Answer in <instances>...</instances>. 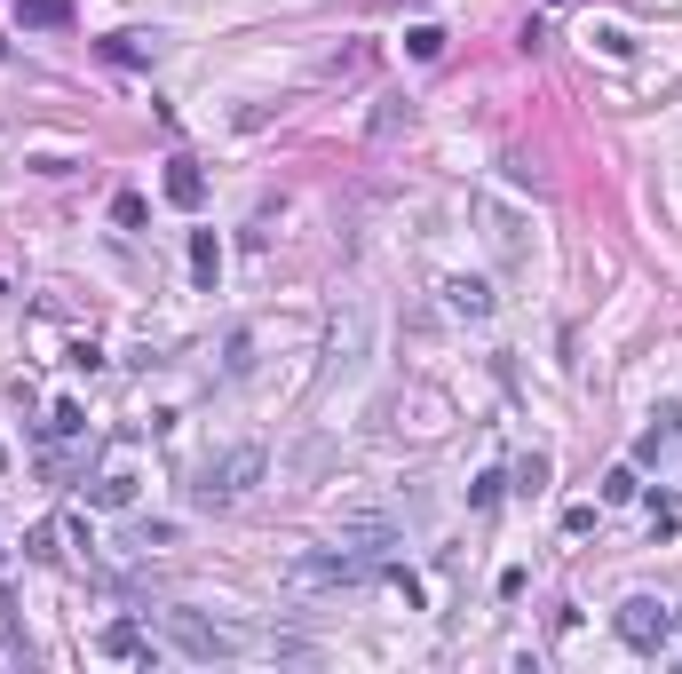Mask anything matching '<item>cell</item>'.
Masks as SVG:
<instances>
[{
    "label": "cell",
    "instance_id": "obj_1",
    "mask_svg": "<svg viewBox=\"0 0 682 674\" xmlns=\"http://www.w3.org/2000/svg\"><path fill=\"white\" fill-rule=\"evenodd\" d=\"M294 595H341V587H373V579H389V556H357V548H310V556H286L278 571Z\"/></svg>",
    "mask_w": 682,
    "mask_h": 674
},
{
    "label": "cell",
    "instance_id": "obj_2",
    "mask_svg": "<svg viewBox=\"0 0 682 674\" xmlns=\"http://www.w3.org/2000/svg\"><path fill=\"white\" fill-rule=\"evenodd\" d=\"M159 635H167L183 659H199V667L254 651V635H246V627H223V619H207V611H159Z\"/></svg>",
    "mask_w": 682,
    "mask_h": 674
},
{
    "label": "cell",
    "instance_id": "obj_3",
    "mask_svg": "<svg viewBox=\"0 0 682 674\" xmlns=\"http://www.w3.org/2000/svg\"><path fill=\"white\" fill-rule=\"evenodd\" d=\"M262 468H270V452H262V445H238V452H223V460H207L191 492H199L207 508H230V500H246V492L262 484Z\"/></svg>",
    "mask_w": 682,
    "mask_h": 674
},
{
    "label": "cell",
    "instance_id": "obj_4",
    "mask_svg": "<svg viewBox=\"0 0 682 674\" xmlns=\"http://www.w3.org/2000/svg\"><path fill=\"white\" fill-rule=\"evenodd\" d=\"M334 540L357 548V556H389V548H405V524H397L389 508H373V500H349L334 516Z\"/></svg>",
    "mask_w": 682,
    "mask_h": 674
},
{
    "label": "cell",
    "instance_id": "obj_5",
    "mask_svg": "<svg viewBox=\"0 0 682 674\" xmlns=\"http://www.w3.org/2000/svg\"><path fill=\"white\" fill-rule=\"evenodd\" d=\"M326 349H334V381H341V373H357L365 349H373V310H365V302H341L334 341H326Z\"/></svg>",
    "mask_w": 682,
    "mask_h": 674
},
{
    "label": "cell",
    "instance_id": "obj_6",
    "mask_svg": "<svg viewBox=\"0 0 682 674\" xmlns=\"http://www.w3.org/2000/svg\"><path fill=\"white\" fill-rule=\"evenodd\" d=\"M619 635H627L635 651H667V635H675V611H659V603H643V595H635V603L619 611Z\"/></svg>",
    "mask_w": 682,
    "mask_h": 674
},
{
    "label": "cell",
    "instance_id": "obj_7",
    "mask_svg": "<svg viewBox=\"0 0 682 674\" xmlns=\"http://www.w3.org/2000/svg\"><path fill=\"white\" fill-rule=\"evenodd\" d=\"M104 48V64H119V72H143L151 56H159V32H112V40H96Z\"/></svg>",
    "mask_w": 682,
    "mask_h": 674
},
{
    "label": "cell",
    "instance_id": "obj_8",
    "mask_svg": "<svg viewBox=\"0 0 682 674\" xmlns=\"http://www.w3.org/2000/svg\"><path fill=\"white\" fill-rule=\"evenodd\" d=\"M191 286H199V294L223 286V238H215V230H191Z\"/></svg>",
    "mask_w": 682,
    "mask_h": 674
},
{
    "label": "cell",
    "instance_id": "obj_9",
    "mask_svg": "<svg viewBox=\"0 0 682 674\" xmlns=\"http://www.w3.org/2000/svg\"><path fill=\"white\" fill-rule=\"evenodd\" d=\"M167 199H175L183 215H199V207H207V175H199L191 159H167Z\"/></svg>",
    "mask_w": 682,
    "mask_h": 674
},
{
    "label": "cell",
    "instance_id": "obj_10",
    "mask_svg": "<svg viewBox=\"0 0 682 674\" xmlns=\"http://www.w3.org/2000/svg\"><path fill=\"white\" fill-rule=\"evenodd\" d=\"M16 24L24 32H64L72 24V0H16Z\"/></svg>",
    "mask_w": 682,
    "mask_h": 674
},
{
    "label": "cell",
    "instance_id": "obj_11",
    "mask_svg": "<svg viewBox=\"0 0 682 674\" xmlns=\"http://www.w3.org/2000/svg\"><path fill=\"white\" fill-rule=\"evenodd\" d=\"M445 302H453L460 318H492V286L484 278H445Z\"/></svg>",
    "mask_w": 682,
    "mask_h": 674
},
{
    "label": "cell",
    "instance_id": "obj_12",
    "mask_svg": "<svg viewBox=\"0 0 682 674\" xmlns=\"http://www.w3.org/2000/svg\"><path fill=\"white\" fill-rule=\"evenodd\" d=\"M96 651H104V659H143V627H135V619H112V627L96 635Z\"/></svg>",
    "mask_w": 682,
    "mask_h": 674
},
{
    "label": "cell",
    "instance_id": "obj_13",
    "mask_svg": "<svg viewBox=\"0 0 682 674\" xmlns=\"http://www.w3.org/2000/svg\"><path fill=\"white\" fill-rule=\"evenodd\" d=\"M88 500H96V508H127V500H135V476H127V468H104V476L88 484Z\"/></svg>",
    "mask_w": 682,
    "mask_h": 674
},
{
    "label": "cell",
    "instance_id": "obj_14",
    "mask_svg": "<svg viewBox=\"0 0 682 674\" xmlns=\"http://www.w3.org/2000/svg\"><path fill=\"white\" fill-rule=\"evenodd\" d=\"M405 56H413V64H437V56H445V24H413V32H405Z\"/></svg>",
    "mask_w": 682,
    "mask_h": 674
},
{
    "label": "cell",
    "instance_id": "obj_15",
    "mask_svg": "<svg viewBox=\"0 0 682 674\" xmlns=\"http://www.w3.org/2000/svg\"><path fill=\"white\" fill-rule=\"evenodd\" d=\"M508 484H516V492H532V500H540V492H548V452H524V460H516V468H508Z\"/></svg>",
    "mask_w": 682,
    "mask_h": 674
},
{
    "label": "cell",
    "instance_id": "obj_16",
    "mask_svg": "<svg viewBox=\"0 0 682 674\" xmlns=\"http://www.w3.org/2000/svg\"><path fill=\"white\" fill-rule=\"evenodd\" d=\"M500 492H508V468H484V476L468 484V508H476V516H492V508H500Z\"/></svg>",
    "mask_w": 682,
    "mask_h": 674
},
{
    "label": "cell",
    "instance_id": "obj_17",
    "mask_svg": "<svg viewBox=\"0 0 682 674\" xmlns=\"http://www.w3.org/2000/svg\"><path fill=\"white\" fill-rule=\"evenodd\" d=\"M484 223H492V246H500L508 262L524 254V230H516V215H508V207H484Z\"/></svg>",
    "mask_w": 682,
    "mask_h": 674
},
{
    "label": "cell",
    "instance_id": "obj_18",
    "mask_svg": "<svg viewBox=\"0 0 682 674\" xmlns=\"http://www.w3.org/2000/svg\"><path fill=\"white\" fill-rule=\"evenodd\" d=\"M667 429H659V421H651V429H643V437H635V468H667Z\"/></svg>",
    "mask_w": 682,
    "mask_h": 674
},
{
    "label": "cell",
    "instance_id": "obj_19",
    "mask_svg": "<svg viewBox=\"0 0 682 674\" xmlns=\"http://www.w3.org/2000/svg\"><path fill=\"white\" fill-rule=\"evenodd\" d=\"M635 492H643V476H635V468H611V476H603V508H627Z\"/></svg>",
    "mask_w": 682,
    "mask_h": 674
},
{
    "label": "cell",
    "instance_id": "obj_20",
    "mask_svg": "<svg viewBox=\"0 0 682 674\" xmlns=\"http://www.w3.org/2000/svg\"><path fill=\"white\" fill-rule=\"evenodd\" d=\"M127 548H135V556H151V548H175V524H135V532H127Z\"/></svg>",
    "mask_w": 682,
    "mask_h": 674
},
{
    "label": "cell",
    "instance_id": "obj_21",
    "mask_svg": "<svg viewBox=\"0 0 682 674\" xmlns=\"http://www.w3.org/2000/svg\"><path fill=\"white\" fill-rule=\"evenodd\" d=\"M24 556H32V563H56V556H64V548H56V524H32V532H24Z\"/></svg>",
    "mask_w": 682,
    "mask_h": 674
},
{
    "label": "cell",
    "instance_id": "obj_22",
    "mask_svg": "<svg viewBox=\"0 0 682 674\" xmlns=\"http://www.w3.org/2000/svg\"><path fill=\"white\" fill-rule=\"evenodd\" d=\"M143 215H151V207H143V191H119V199H112V223L119 230H143Z\"/></svg>",
    "mask_w": 682,
    "mask_h": 674
},
{
    "label": "cell",
    "instance_id": "obj_23",
    "mask_svg": "<svg viewBox=\"0 0 682 674\" xmlns=\"http://www.w3.org/2000/svg\"><path fill=\"white\" fill-rule=\"evenodd\" d=\"M48 437H88V413H80V405H56V413H48Z\"/></svg>",
    "mask_w": 682,
    "mask_h": 674
},
{
    "label": "cell",
    "instance_id": "obj_24",
    "mask_svg": "<svg viewBox=\"0 0 682 674\" xmlns=\"http://www.w3.org/2000/svg\"><path fill=\"white\" fill-rule=\"evenodd\" d=\"M246 365H254V334H230V349H223V373H230V381H238Z\"/></svg>",
    "mask_w": 682,
    "mask_h": 674
},
{
    "label": "cell",
    "instance_id": "obj_25",
    "mask_svg": "<svg viewBox=\"0 0 682 674\" xmlns=\"http://www.w3.org/2000/svg\"><path fill=\"white\" fill-rule=\"evenodd\" d=\"M397 127H405V104H381V112H373V143H389Z\"/></svg>",
    "mask_w": 682,
    "mask_h": 674
},
{
    "label": "cell",
    "instance_id": "obj_26",
    "mask_svg": "<svg viewBox=\"0 0 682 674\" xmlns=\"http://www.w3.org/2000/svg\"><path fill=\"white\" fill-rule=\"evenodd\" d=\"M595 48H603V56H627V48H635V40H627V32H619V24H595Z\"/></svg>",
    "mask_w": 682,
    "mask_h": 674
},
{
    "label": "cell",
    "instance_id": "obj_27",
    "mask_svg": "<svg viewBox=\"0 0 682 674\" xmlns=\"http://www.w3.org/2000/svg\"><path fill=\"white\" fill-rule=\"evenodd\" d=\"M659 429H667V445H682V397L667 405V413H659Z\"/></svg>",
    "mask_w": 682,
    "mask_h": 674
},
{
    "label": "cell",
    "instance_id": "obj_28",
    "mask_svg": "<svg viewBox=\"0 0 682 674\" xmlns=\"http://www.w3.org/2000/svg\"><path fill=\"white\" fill-rule=\"evenodd\" d=\"M548 8H564V0H548Z\"/></svg>",
    "mask_w": 682,
    "mask_h": 674
}]
</instances>
